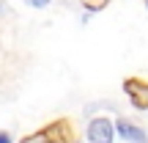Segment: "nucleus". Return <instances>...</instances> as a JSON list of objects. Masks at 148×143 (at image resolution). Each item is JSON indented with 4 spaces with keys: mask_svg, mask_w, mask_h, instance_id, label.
<instances>
[{
    "mask_svg": "<svg viewBox=\"0 0 148 143\" xmlns=\"http://www.w3.org/2000/svg\"><path fill=\"white\" fill-rule=\"evenodd\" d=\"M123 91L129 94V102H132L137 110H148V83L137 77L123 80Z\"/></svg>",
    "mask_w": 148,
    "mask_h": 143,
    "instance_id": "1",
    "label": "nucleus"
},
{
    "mask_svg": "<svg viewBox=\"0 0 148 143\" xmlns=\"http://www.w3.org/2000/svg\"><path fill=\"white\" fill-rule=\"evenodd\" d=\"M88 138L90 143H112L115 138V124L110 121V118H93V121L88 124Z\"/></svg>",
    "mask_w": 148,
    "mask_h": 143,
    "instance_id": "2",
    "label": "nucleus"
},
{
    "mask_svg": "<svg viewBox=\"0 0 148 143\" xmlns=\"http://www.w3.org/2000/svg\"><path fill=\"white\" fill-rule=\"evenodd\" d=\"M115 129H118V135H121V138H126L129 143H148V135H145L140 127L129 124L126 118H118V121H115Z\"/></svg>",
    "mask_w": 148,
    "mask_h": 143,
    "instance_id": "3",
    "label": "nucleus"
},
{
    "mask_svg": "<svg viewBox=\"0 0 148 143\" xmlns=\"http://www.w3.org/2000/svg\"><path fill=\"white\" fill-rule=\"evenodd\" d=\"M44 138L49 143H71V127L66 121H52L44 129Z\"/></svg>",
    "mask_w": 148,
    "mask_h": 143,
    "instance_id": "4",
    "label": "nucleus"
},
{
    "mask_svg": "<svg viewBox=\"0 0 148 143\" xmlns=\"http://www.w3.org/2000/svg\"><path fill=\"white\" fill-rule=\"evenodd\" d=\"M107 3H110V0H82V6H85L88 11H101Z\"/></svg>",
    "mask_w": 148,
    "mask_h": 143,
    "instance_id": "5",
    "label": "nucleus"
},
{
    "mask_svg": "<svg viewBox=\"0 0 148 143\" xmlns=\"http://www.w3.org/2000/svg\"><path fill=\"white\" fill-rule=\"evenodd\" d=\"M22 143H49V140L44 138V132H38V135H27V138H22Z\"/></svg>",
    "mask_w": 148,
    "mask_h": 143,
    "instance_id": "6",
    "label": "nucleus"
},
{
    "mask_svg": "<svg viewBox=\"0 0 148 143\" xmlns=\"http://www.w3.org/2000/svg\"><path fill=\"white\" fill-rule=\"evenodd\" d=\"M27 3H30V6H36V8H41V6H47L49 0H27Z\"/></svg>",
    "mask_w": 148,
    "mask_h": 143,
    "instance_id": "7",
    "label": "nucleus"
},
{
    "mask_svg": "<svg viewBox=\"0 0 148 143\" xmlns=\"http://www.w3.org/2000/svg\"><path fill=\"white\" fill-rule=\"evenodd\" d=\"M0 143H11V135H5V132H0Z\"/></svg>",
    "mask_w": 148,
    "mask_h": 143,
    "instance_id": "8",
    "label": "nucleus"
}]
</instances>
